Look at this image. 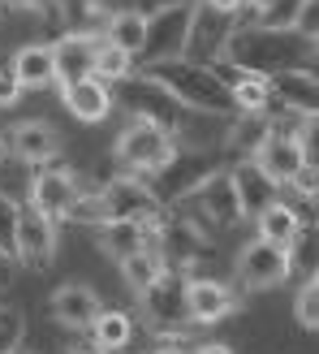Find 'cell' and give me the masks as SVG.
<instances>
[{
  "label": "cell",
  "mask_w": 319,
  "mask_h": 354,
  "mask_svg": "<svg viewBox=\"0 0 319 354\" xmlns=\"http://www.w3.org/2000/svg\"><path fill=\"white\" fill-rule=\"evenodd\" d=\"M311 286H319V268H315V277H311Z\"/></svg>",
  "instance_id": "681fc988"
},
{
  "label": "cell",
  "mask_w": 319,
  "mask_h": 354,
  "mask_svg": "<svg viewBox=\"0 0 319 354\" xmlns=\"http://www.w3.org/2000/svg\"><path fill=\"white\" fill-rule=\"evenodd\" d=\"M17 354H22V350H17Z\"/></svg>",
  "instance_id": "816d5d0a"
},
{
  "label": "cell",
  "mask_w": 319,
  "mask_h": 354,
  "mask_svg": "<svg viewBox=\"0 0 319 354\" xmlns=\"http://www.w3.org/2000/svg\"><path fill=\"white\" fill-rule=\"evenodd\" d=\"M113 104L126 109L134 121H151V126L168 130V134H182L186 117H190L186 104L177 100L164 82H155L151 74H130V78L113 82Z\"/></svg>",
  "instance_id": "3957f363"
},
{
  "label": "cell",
  "mask_w": 319,
  "mask_h": 354,
  "mask_svg": "<svg viewBox=\"0 0 319 354\" xmlns=\"http://www.w3.org/2000/svg\"><path fill=\"white\" fill-rule=\"evenodd\" d=\"M298 147H302L307 169H319V117H302V126H298Z\"/></svg>",
  "instance_id": "8d00e7d4"
},
{
  "label": "cell",
  "mask_w": 319,
  "mask_h": 354,
  "mask_svg": "<svg viewBox=\"0 0 319 354\" xmlns=\"http://www.w3.org/2000/svg\"><path fill=\"white\" fill-rule=\"evenodd\" d=\"M255 225H259V238H268L276 246H293L298 234H302V216H298V207L285 203V199H276L272 207H263L255 216Z\"/></svg>",
  "instance_id": "d4e9b609"
},
{
  "label": "cell",
  "mask_w": 319,
  "mask_h": 354,
  "mask_svg": "<svg viewBox=\"0 0 319 354\" xmlns=\"http://www.w3.org/2000/svg\"><path fill=\"white\" fill-rule=\"evenodd\" d=\"M233 104H238V113H272V109H276L272 82L259 78V74H246V78L233 86Z\"/></svg>",
  "instance_id": "f1b7e54d"
},
{
  "label": "cell",
  "mask_w": 319,
  "mask_h": 354,
  "mask_svg": "<svg viewBox=\"0 0 319 354\" xmlns=\"http://www.w3.org/2000/svg\"><path fill=\"white\" fill-rule=\"evenodd\" d=\"M91 333H95V346L104 354H113V350H121L134 337V324H130L126 311H99V320L91 324Z\"/></svg>",
  "instance_id": "f546056e"
},
{
  "label": "cell",
  "mask_w": 319,
  "mask_h": 354,
  "mask_svg": "<svg viewBox=\"0 0 319 354\" xmlns=\"http://www.w3.org/2000/svg\"><path fill=\"white\" fill-rule=\"evenodd\" d=\"M95 44L99 39H91V35H61V39L52 44V57H57V82L61 86L95 74Z\"/></svg>",
  "instance_id": "603a6c76"
},
{
  "label": "cell",
  "mask_w": 319,
  "mask_h": 354,
  "mask_svg": "<svg viewBox=\"0 0 319 354\" xmlns=\"http://www.w3.org/2000/svg\"><path fill=\"white\" fill-rule=\"evenodd\" d=\"M61 95H65V109L74 113L78 121H86V126H95V121H104L117 109V104H113V86L104 82V78H95V74L61 86Z\"/></svg>",
  "instance_id": "44dd1931"
},
{
  "label": "cell",
  "mask_w": 319,
  "mask_h": 354,
  "mask_svg": "<svg viewBox=\"0 0 319 354\" xmlns=\"http://www.w3.org/2000/svg\"><path fill=\"white\" fill-rule=\"evenodd\" d=\"M13 5H17V9H39L44 0H13Z\"/></svg>",
  "instance_id": "7dc6e473"
},
{
  "label": "cell",
  "mask_w": 319,
  "mask_h": 354,
  "mask_svg": "<svg viewBox=\"0 0 319 354\" xmlns=\"http://www.w3.org/2000/svg\"><path fill=\"white\" fill-rule=\"evenodd\" d=\"M307 0H272L263 13H255V22L259 26H268V30H298V13H302Z\"/></svg>",
  "instance_id": "d6a6232c"
},
{
  "label": "cell",
  "mask_w": 319,
  "mask_h": 354,
  "mask_svg": "<svg viewBox=\"0 0 319 354\" xmlns=\"http://www.w3.org/2000/svg\"><path fill=\"white\" fill-rule=\"evenodd\" d=\"M113 156H117V165L126 173H134V177L147 173L151 177V173H160L177 156V134L151 126V121H130V126L117 134Z\"/></svg>",
  "instance_id": "277c9868"
},
{
  "label": "cell",
  "mask_w": 319,
  "mask_h": 354,
  "mask_svg": "<svg viewBox=\"0 0 319 354\" xmlns=\"http://www.w3.org/2000/svg\"><path fill=\"white\" fill-rule=\"evenodd\" d=\"M315 57V48L307 35L298 30H268V26H238L233 39H229L224 57L229 65L246 69V74H259V78H272V74H285V69H307Z\"/></svg>",
  "instance_id": "6da1fadb"
},
{
  "label": "cell",
  "mask_w": 319,
  "mask_h": 354,
  "mask_svg": "<svg viewBox=\"0 0 319 354\" xmlns=\"http://www.w3.org/2000/svg\"><path fill=\"white\" fill-rule=\"evenodd\" d=\"M186 307H190V320H194V324H220L224 315L238 307V294L229 290L224 281L190 277V286H186Z\"/></svg>",
  "instance_id": "ac0fdd59"
},
{
  "label": "cell",
  "mask_w": 319,
  "mask_h": 354,
  "mask_svg": "<svg viewBox=\"0 0 319 354\" xmlns=\"http://www.w3.org/2000/svg\"><path fill=\"white\" fill-rule=\"evenodd\" d=\"M190 17H194V0L190 5H173V9H160L147 17V39L143 52H138V65H164L186 57V39H190Z\"/></svg>",
  "instance_id": "8992f818"
},
{
  "label": "cell",
  "mask_w": 319,
  "mask_h": 354,
  "mask_svg": "<svg viewBox=\"0 0 319 354\" xmlns=\"http://www.w3.org/2000/svg\"><path fill=\"white\" fill-rule=\"evenodd\" d=\"M272 95L280 109H289L298 117H319V74L307 69H285V74H272Z\"/></svg>",
  "instance_id": "d6986e66"
},
{
  "label": "cell",
  "mask_w": 319,
  "mask_h": 354,
  "mask_svg": "<svg viewBox=\"0 0 319 354\" xmlns=\"http://www.w3.org/2000/svg\"><path fill=\"white\" fill-rule=\"evenodd\" d=\"M186 286L190 277L177 272V268H164V277L155 281L151 290H143V315L155 333H177L186 320H190V307H186Z\"/></svg>",
  "instance_id": "52a82bcc"
},
{
  "label": "cell",
  "mask_w": 319,
  "mask_h": 354,
  "mask_svg": "<svg viewBox=\"0 0 319 354\" xmlns=\"http://www.w3.org/2000/svg\"><path fill=\"white\" fill-rule=\"evenodd\" d=\"M52 315H57V324H65V328H91L95 320H99V294L91 290V286H61L57 294H52Z\"/></svg>",
  "instance_id": "7402d4cb"
},
{
  "label": "cell",
  "mask_w": 319,
  "mask_h": 354,
  "mask_svg": "<svg viewBox=\"0 0 319 354\" xmlns=\"http://www.w3.org/2000/svg\"><path fill=\"white\" fill-rule=\"evenodd\" d=\"M272 134V113H238L233 121V130L224 134V143H233V147H246L255 156V147L263 143V138Z\"/></svg>",
  "instance_id": "83f0119b"
},
{
  "label": "cell",
  "mask_w": 319,
  "mask_h": 354,
  "mask_svg": "<svg viewBox=\"0 0 319 354\" xmlns=\"http://www.w3.org/2000/svg\"><path fill=\"white\" fill-rule=\"evenodd\" d=\"M203 5L220 9V13H233V17H242V5H246V0H203Z\"/></svg>",
  "instance_id": "b9f144b4"
},
{
  "label": "cell",
  "mask_w": 319,
  "mask_h": 354,
  "mask_svg": "<svg viewBox=\"0 0 319 354\" xmlns=\"http://www.w3.org/2000/svg\"><path fill=\"white\" fill-rule=\"evenodd\" d=\"M13 255H17V263L44 272L48 263L57 259V221L26 203L22 216H17V246H13Z\"/></svg>",
  "instance_id": "7c38bea8"
},
{
  "label": "cell",
  "mask_w": 319,
  "mask_h": 354,
  "mask_svg": "<svg viewBox=\"0 0 319 354\" xmlns=\"http://www.w3.org/2000/svg\"><path fill=\"white\" fill-rule=\"evenodd\" d=\"M26 342V315L22 307L0 303V354H17Z\"/></svg>",
  "instance_id": "1f68e13d"
},
{
  "label": "cell",
  "mask_w": 319,
  "mask_h": 354,
  "mask_svg": "<svg viewBox=\"0 0 319 354\" xmlns=\"http://www.w3.org/2000/svg\"><path fill=\"white\" fill-rule=\"evenodd\" d=\"M74 225H108V207H104V194H78L69 203V216Z\"/></svg>",
  "instance_id": "836d02e7"
},
{
  "label": "cell",
  "mask_w": 319,
  "mask_h": 354,
  "mask_svg": "<svg viewBox=\"0 0 319 354\" xmlns=\"http://www.w3.org/2000/svg\"><path fill=\"white\" fill-rule=\"evenodd\" d=\"M289 272H293L289 246H276L268 238H255L238 255V277H242L246 290H276V286H285V281H289Z\"/></svg>",
  "instance_id": "9c48e42d"
},
{
  "label": "cell",
  "mask_w": 319,
  "mask_h": 354,
  "mask_svg": "<svg viewBox=\"0 0 319 354\" xmlns=\"http://www.w3.org/2000/svg\"><path fill=\"white\" fill-rule=\"evenodd\" d=\"M13 74H17V82H22V91H26V86L57 82V57H52V44H26V48H17Z\"/></svg>",
  "instance_id": "cb8c5ba5"
},
{
  "label": "cell",
  "mask_w": 319,
  "mask_h": 354,
  "mask_svg": "<svg viewBox=\"0 0 319 354\" xmlns=\"http://www.w3.org/2000/svg\"><path fill=\"white\" fill-rule=\"evenodd\" d=\"M74 199H78V177L69 173V169H44V173H35V182H30V207H39L44 216L65 221Z\"/></svg>",
  "instance_id": "2e32d148"
},
{
  "label": "cell",
  "mask_w": 319,
  "mask_h": 354,
  "mask_svg": "<svg viewBox=\"0 0 319 354\" xmlns=\"http://www.w3.org/2000/svg\"><path fill=\"white\" fill-rule=\"evenodd\" d=\"M251 160L272 177L276 186H289L298 173L307 169V160H302V147H298V134H268L263 143L255 147V156Z\"/></svg>",
  "instance_id": "9a60e30c"
},
{
  "label": "cell",
  "mask_w": 319,
  "mask_h": 354,
  "mask_svg": "<svg viewBox=\"0 0 319 354\" xmlns=\"http://www.w3.org/2000/svg\"><path fill=\"white\" fill-rule=\"evenodd\" d=\"M113 13H143V17H151V13H160V9H173V5H190V0H104Z\"/></svg>",
  "instance_id": "74e56055"
},
{
  "label": "cell",
  "mask_w": 319,
  "mask_h": 354,
  "mask_svg": "<svg viewBox=\"0 0 319 354\" xmlns=\"http://www.w3.org/2000/svg\"><path fill=\"white\" fill-rule=\"evenodd\" d=\"M298 35L319 39V0H307L302 5V13H298Z\"/></svg>",
  "instance_id": "f35d334b"
},
{
  "label": "cell",
  "mask_w": 319,
  "mask_h": 354,
  "mask_svg": "<svg viewBox=\"0 0 319 354\" xmlns=\"http://www.w3.org/2000/svg\"><path fill=\"white\" fill-rule=\"evenodd\" d=\"M164 255H160V246H143L138 255H130L126 263H121V277H126V286L134 290V294H143V290H151L160 277H164Z\"/></svg>",
  "instance_id": "484cf974"
},
{
  "label": "cell",
  "mask_w": 319,
  "mask_h": 354,
  "mask_svg": "<svg viewBox=\"0 0 319 354\" xmlns=\"http://www.w3.org/2000/svg\"><path fill=\"white\" fill-rule=\"evenodd\" d=\"M104 39L126 48L130 57L138 61V52H143V39H147V17L143 13H113L108 26H104Z\"/></svg>",
  "instance_id": "4316f807"
},
{
  "label": "cell",
  "mask_w": 319,
  "mask_h": 354,
  "mask_svg": "<svg viewBox=\"0 0 319 354\" xmlns=\"http://www.w3.org/2000/svg\"><path fill=\"white\" fill-rule=\"evenodd\" d=\"M293 315H298V324L302 328H311V333H319V286H307L298 290V298H293Z\"/></svg>",
  "instance_id": "d590c367"
},
{
  "label": "cell",
  "mask_w": 319,
  "mask_h": 354,
  "mask_svg": "<svg viewBox=\"0 0 319 354\" xmlns=\"http://www.w3.org/2000/svg\"><path fill=\"white\" fill-rule=\"evenodd\" d=\"M229 177H233V190H238V207H242V221H255L263 207H272L280 199V186L272 182L268 173H263L251 156L246 160H238L233 169H229Z\"/></svg>",
  "instance_id": "5bb4252c"
},
{
  "label": "cell",
  "mask_w": 319,
  "mask_h": 354,
  "mask_svg": "<svg viewBox=\"0 0 319 354\" xmlns=\"http://www.w3.org/2000/svg\"><path fill=\"white\" fill-rule=\"evenodd\" d=\"M69 354H104V350H99V346L91 342V346H78V350H69Z\"/></svg>",
  "instance_id": "bcb514c9"
},
{
  "label": "cell",
  "mask_w": 319,
  "mask_h": 354,
  "mask_svg": "<svg viewBox=\"0 0 319 354\" xmlns=\"http://www.w3.org/2000/svg\"><path fill=\"white\" fill-rule=\"evenodd\" d=\"M268 5H272V0H246V9H255V13H263Z\"/></svg>",
  "instance_id": "f6af8a7d"
},
{
  "label": "cell",
  "mask_w": 319,
  "mask_h": 354,
  "mask_svg": "<svg viewBox=\"0 0 319 354\" xmlns=\"http://www.w3.org/2000/svg\"><path fill=\"white\" fill-rule=\"evenodd\" d=\"M0 151H5V143H0Z\"/></svg>",
  "instance_id": "f907efd6"
},
{
  "label": "cell",
  "mask_w": 319,
  "mask_h": 354,
  "mask_svg": "<svg viewBox=\"0 0 319 354\" xmlns=\"http://www.w3.org/2000/svg\"><path fill=\"white\" fill-rule=\"evenodd\" d=\"M155 246H160V255H164V263H168V268H177V272H186V268H194V263H203L211 255V242H207L203 225L194 221V216L160 221Z\"/></svg>",
  "instance_id": "30bf717a"
},
{
  "label": "cell",
  "mask_w": 319,
  "mask_h": 354,
  "mask_svg": "<svg viewBox=\"0 0 319 354\" xmlns=\"http://www.w3.org/2000/svg\"><path fill=\"white\" fill-rule=\"evenodd\" d=\"M155 354H194V346H182V342H160Z\"/></svg>",
  "instance_id": "7bdbcfd3"
},
{
  "label": "cell",
  "mask_w": 319,
  "mask_h": 354,
  "mask_svg": "<svg viewBox=\"0 0 319 354\" xmlns=\"http://www.w3.org/2000/svg\"><path fill=\"white\" fill-rule=\"evenodd\" d=\"M134 74V57L126 48H117V44H108V39H99L95 44V78H104V82H121V78H130Z\"/></svg>",
  "instance_id": "4dcf8cb0"
},
{
  "label": "cell",
  "mask_w": 319,
  "mask_h": 354,
  "mask_svg": "<svg viewBox=\"0 0 319 354\" xmlns=\"http://www.w3.org/2000/svg\"><path fill=\"white\" fill-rule=\"evenodd\" d=\"M311 48H315V61H319V39H311Z\"/></svg>",
  "instance_id": "c3c4849f"
},
{
  "label": "cell",
  "mask_w": 319,
  "mask_h": 354,
  "mask_svg": "<svg viewBox=\"0 0 319 354\" xmlns=\"http://www.w3.org/2000/svg\"><path fill=\"white\" fill-rule=\"evenodd\" d=\"M17 95H22V82H17L13 69H0V109H13Z\"/></svg>",
  "instance_id": "ab89813d"
},
{
  "label": "cell",
  "mask_w": 319,
  "mask_h": 354,
  "mask_svg": "<svg viewBox=\"0 0 319 354\" xmlns=\"http://www.w3.org/2000/svg\"><path fill=\"white\" fill-rule=\"evenodd\" d=\"M5 143H9V151H13L22 165L39 169V165H48V160H57L61 134H57V126H48V121H22V126L9 130Z\"/></svg>",
  "instance_id": "e0dca14e"
},
{
  "label": "cell",
  "mask_w": 319,
  "mask_h": 354,
  "mask_svg": "<svg viewBox=\"0 0 319 354\" xmlns=\"http://www.w3.org/2000/svg\"><path fill=\"white\" fill-rule=\"evenodd\" d=\"M194 354H233L224 342H203V346H194Z\"/></svg>",
  "instance_id": "ee69618b"
},
{
  "label": "cell",
  "mask_w": 319,
  "mask_h": 354,
  "mask_svg": "<svg viewBox=\"0 0 319 354\" xmlns=\"http://www.w3.org/2000/svg\"><path fill=\"white\" fill-rule=\"evenodd\" d=\"M17 216H22V203H13L9 194L0 190V251H9V255H13V246H17Z\"/></svg>",
  "instance_id": "e575fe53"
},
{
  "label": "cell",
  "mask_w": 319,
  "mask_h": 354,
  "mask_svg": "<svg viewBox=\"0 0 319 354\" xmlns=\"http://www.w3.org/2000/svg\"><path fill=\"white\" fill-rule=\"evenodd\" d=\"M155 225H143V221H108V225H99V251L108 255L117 268L126 263L130 255H138L143 246H155Z\"/></svg>",
  "instance_id": "ffe728a7"
},
{
  "label": "cell",
  "mask_w": 319,
  "mask_h": 354,
  "mask_svg": "<svg viewBox=\"0 0 319 354\" xmlns=\"http://www.w3.org/2000/svg\"><path fill=\"white\" fill-rule=\"evenodd\" d=\"M238 30V17L233 13H220L203 5V0H194V17H190V39H186V57L199 61V65H216L224 57L229 39H233Z\"/></svg>",
  "instance_id": "ba28073f"
},
{
  "label": "cell",
  "mask_w": 319,
  "mask_h": 354,
  "mask_svg": "<svg viewBox=\"0 0 319 354\" xmlns=\"http://www.w3.org/2000/svg\"><path fill=\"white\" fill-rule=\"evenodd\" d=\"M13 272H17V259H13L9 251H0V290L13 286Z\"/></svg>",
  "instance_id": "60d3db41"
},
{
  "label": "cell",
  "mask_w": 319,
  "mask_h": 354,
  "mask_svg": "<svg viewBox=\"0 0 319 354\" xmlns=\"http://www.w3.org/2000/svg\"><path fill=\"white\" fill-rule=\"evenodd\" d=\"M190 207H194V221H207V225H220V229H229V225H238L242 221V207H238V190H233V177H229L224 169L216 173V177H207V182L199 186L186 199Z\"/></svg>",
  "instance_id": "4fadbf2b"
},
{
  "label": "cell",
  "mask_w": 319,
  "mask_h": 354,
  "mask_svg": "<svg viewBox=\"0 0 319 354\" xmlns=\"http://www.w3.org/2000/svg\"><path fill=\"white\" fill-rule=\"evenodd\" d=\"M220 173V160L211 151H203V147H177V156L160 169V173H151V190H155V199L160 203H186L194 190H199L207 177H216Z\"/></svg>",
  "instance_id": "5b68a950"
},
{
  "label": "cell",
  "mask_w": 319,
  "mask_h": 354,
  "mask_svg": "<svg viewBox=\"0 0 319 354\" xmlns=\"http://www.w3.org/2000/svg\"><path fill=\"white\" fill-rule=\"evenodd\" d=\"M99 194H104V207H108V221H143V225H155L160 221V207H164V203L155 199V190L143 182V177H134V173L113 177Z\"/></svg>",
  "instance_id": "8fae6325"
},
{
  "label": "cell",
  "mask_w": 319,
  "mask_h": 354,
  "mask_svg": "<svg viewBox=\"0 0 319 354\" xmlns=\"http://www.w3.org/2000/svg\"><path fill=\"white\" fill-rule=\"evenodd\" d=\"M143 74H151L155 82H164L190 113L238 117L233 91H229V86L220 82V74H216L211 65H199V61H190V57H177V61H164V65H147Z\"/></svg>",
  "instance_id": "7a4b0ae2"
}]
</instances>
